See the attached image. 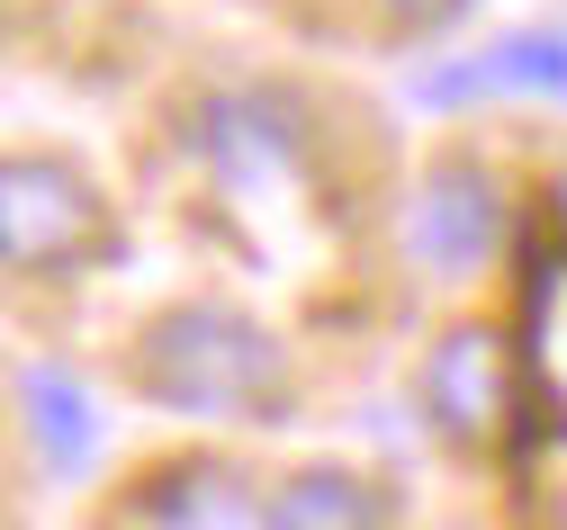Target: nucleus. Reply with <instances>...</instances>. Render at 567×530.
Masks as SVG:
<instances>
[{
	"label": "nucleus",
	"mask_w": 567,
	"mask_h": 530,
	"mask_svg": "<svg viewBox=\"0 0 567 530\" xmlns=\"http://www.w3.org/2000/svg\"><path fill=\"white\" fill-rule=\"evenodd\" d=\"M135 387H145L163 414L189 423H279L298 405V368L289 342H279L261 315L244 306H172L135 333Z\"/></svg>",
	"instance_id": "obj_1"
},
{
	"label": "nucleus",
	"mask_w": 567,
	"mask_h": 530,
	"mask_svg": "<svg viewBox=\"0 0 567 530\" xmlns=\"http://www.w3.org/2000/svg\"><path fill=\"white\" fill-rule=\"evenodd\" d=\"M117 252V207L63 154L0 163V270L10 279H73Z\"/></svg>",
	"instance_id": "obj_2"
},
{
	"label": "nucleus",
	"mask_w": 567,
	"mask_h": 530,
	"mask_svg": "<svg viewBox=\"0 0 567 530\" xmlns=\"http://www.w3.org/2000/svg\"><path fill=\"white\" fill-rule=\"evenodd\" d=\"M189 144H198L207 180H217L226 198H244V207L298 198L307 172H316V135H307V117L279 100V91H217V100L198 108Z\"/></svg>",
	"instance_id": "obj_3"
},
{
	"label": "nucleus",
	"mask_w": 567,
	"mask_h": 530,
	"mask_svg": "<svg viewBox=\"0 0 567 530\" xmlns=\"http://www.w3.org/2000/svg\"><path fill=\"white\" fill-rule=\"evenodd\" d=\"M423 414L451 449H495L523 414V368L495 324H451L423 351Z\"/></svg>",
	"instance_id": "obj_4"
},
{
	"label": "nucleus",
	"mask_w": 567,
	"mask_h": 530,
	"mask_svg": "<svg viewBox=\"0 0 567 530\" xmlns=\"http://www.w3.org/2000/svg\"><path fill=\"white\" fill-rule=\"evenodd\" d=\"M405 243L423 270L442 279H468L477 261H495V243H505V189H495L486 163H433L414 180V207H405Z\"/></svg>",
	"instance_id": "obj_5"
},
{
	"label": "nucleus",
	"mask_w": 567,
	"mask_h": 530,
	"mask_svg": "<svg viewBox=\"0 0 567 530\" xmlns=\"http://www.w3.org/2000/svg\"><path fill=\"white\" fill-rule=\"evenodd\" d=\"M135 530H261V486L217 449H189L135 486Z\"/></svg>",
	"instance_id": "obj_6"
},
{
	"label": "nucleus",
	"mask_w": 567,
	"mask_h": 530,
	"mask_svg": "<svg viewBox=\"0 0 567 530\" xmlns=\"http://www.w3.org/2000/svg\"><path fill=\"white\" fill-rule=\"evenodd\" d=\"M261 530H388V495L351 468H289L261 486Z\"/></svg>",
	"instance_id": "obj_7"
},
{
	"label": "nucleus",
	"mask_w": 567,
	"mask_h": 530,
	"mask_svg": "<svg viewBox=\"0 0 567 530\" xmlns=\"http://www.w3.org/2000/svg\"><path fill=\"white\" fill-rule=\"evenodd\" d=\"M19 423H28V449L54 468V477H82L91 449H100V405L73 368H28L19 377Z\"/></svg>",
	"instance_id": "obj_8"
},
{
	"label": "nucleus",
	"mask_w": 567,
	"mask_h": 530,
	"mask_svg": "<svg viewBox=\"0 0 567 530\" xmlns=\"http://www.w3.org/2000/svg\"><path fill=\"white\" fill-rule=\"evenodd\" d=\"M477 91L505 100H567V28H523L477 54Z\"/></svg>",
	"instance_id": "obj_9"
},
{
	"label": "nucleus",
	"mask_w": 567,
	"mask_h": 530,
	"mask_svg": "<svg viewBox=\"0 0 567 530\" xmlns=\"http://www.w3.org/2000/svg\"><path fill=\"white\" fill-rule=\"evenodd\" d=\"M379 10L396 19V28H414V37H442V28H460L477 0H379Z\"/></svg>",
	"instance_id": "obj_10"
}]
</instances>
